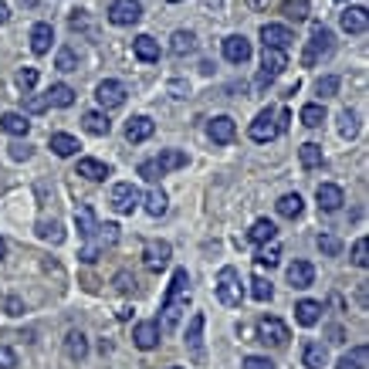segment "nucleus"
I'll list each match as a JSON object with an SVG mask.
<instances>
[{
    "label": "nucleus",
    "mask_w": 369,
    "mask_h": 369,
    "mask_svg": "<svg viewBox=\"0 0 369 369\" xmlns=\"http://www.w3.org/2000/svg\"><path fill=\"white\" fill-rule=\"evenodd\" d=\"M329 363V349L322 343H305V349H302V366L305 369H322Z\"/></svg>",
    "instance_id": "22"
},
{
    "label": "nucleus",
    "mask_w": 369,
    "mask_h": 369,
    "mask_svg": "<svg viewBox=\"0 0 369 369\" xmlns=\"http://www.w3.org/2000/svg\"><path fill=\"white\" fill-rule=\"evenodd\" d=\"M217 298L231 309H238L244 302V285H240V271L238 268H220L217 274Z\"/></svg>",
    "instance_id": "4"
},
{
    "label": "nucleus",
    "mask_w": 369,
    "mask_h": 369,
    "mask_svg": "<svg viewBox=\"0 0 369 369\" xmlns=\"http://www.w3.org/2000/svg\"><path fill=\"white\" fill-rule=\"evenodd\" d=\"M285 68H288V51L264 48V54H261V72H258V79H254V88H268V85L278 79Z\"/></svg>",
    "instance_id": "5"
},
{
    "label": "nucleus",
    "mask_w": 369,
    "mask_h": 369,
    "mask_svg": "<svg viewBox=\"0 0 369 369\" xmlns=\"http://www.w3.org/2000/svg\"><path fill=\"white\" fill-rule=\"evenodd\" d=\"M81 146H79V139L75 136H68V132H54L51 136V153L54 156H61V159H68V156H75Z\"/></svg>",
    "instance_id": "25"
},
{
    "label": "nucleus",
    "mask_w": 369,
    "mask_h": 369,
    "mask_svg": "<svg viewBox=\"0 0 369 369\" xmlns=\"http://www.w3.org/2000/svg\"><path fill=\"white\" fill-rule=\"evenodd\" d=\"M0 129L10 132V136H27V132H31V122H27L21 112H3V115H0Z\"/></svg>",
    "instance_id": "32"
},
{
    "label": "nucleus",
    "mask_w": 369,
    "mask_h": 369,
    "mask_svg": "<svg viewBox=\"0 0 369 369\" xmlns=\"http://www.w3.org/2000/svg\"><path fill=\"white\" fill-rule=\"evenodd\" d=\"M115 288L119 291H136V278H132L129 271H119V274H115Z\"/></svg>",
    "instance_id": "54"
},
{
    "label": "nucleus",
    "mask_w": 369,
    "mask_h": 369,
    "mask_svg": "<svg viewBox=\"0 0 369 369\" xmlns=\"http://www.w3.org/2000/svg\"><path fill=\"white\" fill-rule=\"evenodd\" d=\"M142 204H146V213H149V217H163L166 207H170V200H166V193H163L159 186H153V190L142 197Z\"/></svg>",
    "instance_id": "35"
},
{
    "label": "nucleus",
    "mask_w": 369,
    "mask_h": 369,
    "mask_svg": "<svg viewBox=\"0 0 369 369\" xmlns=\"http://www.w3.org/2000/svg\"><path fill=\"white\" fill-rule=\"evenodd\" d=\"M339 136H343V139H356V136H359V119H356V112H349V108L339 112Z\"/></svg>",
    "instance_id": "40"
},
{
    "label": "nucleus",
    "mask_w": 369,
    "mask_h": 369,
    "mask_svg": "<svg viewBox=\"0 0 369 369\" xmlns=\"http://www.w3.org/2000/svg\"><path fill=\"white\" fill-rule=\"evenodd\" d=\"M274 115H278L274 108H264V112L254 115V122H251V129H247L254 142H271V139L278 136V122H274Z\"/></svg>",
    "instance_id": "10"
},
{
    "label": "nucleus",
    "mask_w": 369,
    "mask_h": 369,
    "mask_svg": "<svg viewBox=\"0 0 369 369\" xmlns=\"http://www.w3.org/2000/svg\"><path fill=\"white\" fill-rule=\"evenodd\" d=\"M115 240H119V227H115V224H99V227H95V244H99V247L115 244Z\"/></svg>",
    "instance_id": "46"
},
{
    "label": "nucleus",
    "mask_w": 369,
    "mask_h": 369,
    "mask_svg": "<svg viewBox=\"0 0 369 369\" xmlns=\"http://www.w3.org/2000/svg\"><path fill=\"white\" fill-rule=\"evenodd\" d=\"M339 24H343L345 34H366V27H369L366 7H345L343 14H339Z\"/></svg>",
    "instance_id": "14"
},
{
    "label": "nucleus",
    "mask_w": 369,
    "mask_h": 369,
    "mask_svg": "<svg viewBox=\"0 0 369 369\" xmlns=\"http://www.w3.org/2000/svg\"><path fill=\"white\" fill-rule=\"evenodd\" d=\"M54 68H58V72H79V54L72 51V48H61V51H58V61H54Z\"/></svg>",
    "instance_id": "45"
},
{
    "label": "nucleus",
    "mask_w": 369,
    "mask_h": 369,
    "mask_svg": "<svg viewBox=\"0 0 369 369\" xmlns=\"http://www.w3.org/2000/svg\"><path fill=\"white\" fill-rule=\"evenodd\" d=\"M81 126H85V132H92V136H108V129H112L106 112H85L81 115Z\"/></svg>",
    "instance_id": "31"
},
{
    "label": "nucleus",
    "mask_w": 369,
    "mask_h": 369,
    "mask_svg": "<svg viewBox=\"0 0 369 369\" xmlns=\"http://www.w3.org/2000/svg\"><path fill=\"white\" fill-rule=\"evenodd\" d=\"M170 51L177 54V58L193 54L197 51V34H193V31H177V34L170 38Z\"/></svg>",
    "instance_id": "26"
},
{
    "label": "nucleus",
    "mask_w": 369,
    "mask_h": 369,
    "mask_svg": "<svg viewBox=\"0 0 369 369\" xmlns=\"http://www.w3.org/2000/svg\"><path fill=\"white\" fill-rule=\"evenodd\" d=\"M302 126H309V129H318L322 122H325V106L322 102H309V106L302 108Z\"/></svg>",
    "instance_id": "37"
},
{
    "label": "nucleus",
    "mask_w": 369,
    "mask_h": 369,
    "mask_svg": "<svg viewBox=\"0 0 369 369\" xmlns=\"http://www.w3.org/2000/svg\"><path fill=\"white\" fill-rule=\"evenodd\" d=\"M3 309H7L10 315H21V312H24V305H21L17 298H7V302H3Z\"/></svg>",
    "instance_id": "57"
},
{
    "label": "nucleus",
    "mask_w": 369,
    "mask_h": 369,
    "mask_svg": "<svg viewBox=\"0 0 369 369\" xmlns=\"http://www.w3.org/2000/svg\"><path fill=\"white\" fill-rule=\"evenodd\" d=\"M173 258V247L166 244V240H149L146 247H142V264L149 268V271H163L166 264Z\"/></svg>",
    "instance_id": "11"
},
{
    "label": "nucleus",
    "mask_w": 369,
    "mask_h": 369,
    "mask_svg": "<svg viewBox=\"0 0 369 369\" xmlns=\"http://www.w3.org/2000/svg\"><path fill=\"white\" fill-rule=\"evenodd\" d=\"M318 251L329 254V258H336V254L343 251V240L336 238V234H322V238H318Z\"/></svg>",
    "instance_id": "47"
},
{
    "label": "nucleus",
    "mask_w": 369,
    "mask_h": 369,
    "mask_svg": "<svg viewBox=\"0 0 369 369\" xmlns=\"http://www.w3.org/2000/svg\"><path fill=\"white\" fill-rule=\"evenodd\" d=\"M281 10H285V17H288V21L298 24V21H305V17H309V0H285V3H281Z\"/></svg>",
    "instance_id": "41"
},
{
    "label": "nucleus",
    "mask_w": 369,
    "mask_h": 369,
    "mask_svg": "<svg viewBox=\"0 0 369 369\" xmlns=\"http://www.w3.org/2000/svg\"><path fill=\"white\" fill-rule=\"evenodd\" d=\"M244 369H274V363L264 359V356H247V359H244Z\"/></svg>",
    "instance_id": "55"
},
{
    "label": "nucleus",
    "mask_w": 369,
    "mask_h": 369,
    "mask_svg": "<svg viewBox=\"0 0 369 369\" xmlns=\"http://www.w3.org/2000/svg\"><path fill=\"white\" fill-rule=\"evenodd\" d=\"M153 132H156V122H153L149 115H132L129 126H126V139H129V142H146Z\"/></svg>",
    "instance_id": "18"
},
{
    "label": "nucleus",
    "mask_w": 369,
    "mask_h": 369,
    "mask_svg": "<svg viewBox=\"0 0 369 369\" xmlns=\"http://www.w3.org/2000/svg\"><path fill=\"white\" fill-rule=\"evenodd\" d=\"M315 200H318V207L325 213H336L339 207L345 204V193H343V186H336V183H322L315 190Z\"/></svg>",
    "instance_id": "15"
},
{
    "label": "nucleus",
    "mask_w": 369,
    "mask_h": 369,
    "mask_svg": "<svg viewBox=\"0 0 369 369\" xmlns=\"http://www.w3.org/2000/svg\"><path fill=\"white\" fill-rule=\"evenodd\" d=\"M99 254H102V247H99V244H85V247L79 251V258L85 264H95V261H99Z\"/></svg>",
    "instance_id": "53"
},
{
    "label": "nucleus",
    "mask_w": 369,
    "mask_h": 369,
    "mask_svg": "<svg viewBox=\"0 0 369 369\" xmlns=\"http://www.w3.org/2000/svg\"><path fill=\"white\" fill-rule=\"evenodd\" d=\"M352 264H356V268H369V244H366V238H359L356 244H352Z\"/></svg>",
    "instance_id": "48"
},
{
    "label": "nucleus",
    "mask_w": 369,
    "mask_h": 369,
    "mask_svg": "<svg viewBox=\"0 0 369 369\" xmlns=\"http://www.w3.org/2000/svg\"><path fill=\"white\" fill-rule=\"evenodd\" d=\"M298 159H302L305 170H318L325 156H322V146H318V142H305V146L298 149Z\"/></svg>",
    "instance_id": "39"
},
{
    "label": "nucleus",
    "mask_w": 369,
    "mask_h": 369,
    "mask_svg": "<svg viewBox=\"0 0 369 369\" xmlns=\"http://www.w3.org/2000/svg\"><path fill=\"white\" fill-rule=\"evenodd\" d=\"M339 88H343V79L339 75H325V79H318L315 92L322 99H332V95H339Z\"/></svg>",
    "instance_id": "44"
},
{
    "label": "nucleus",
    "mask_w": 369,
    "mask_h": 369,
    "mask_svg": "<svg viewBox=\"0 0 369 369\" xmlns=\"http://www.w3.org/2000/svg\"><path fill=\"white\" fill-rule=\"evenodd\" d=\"M108 21L115 27H132L142 21V3L139 0H112L108 7Z\"/></svg>",
    "instance_id": "7"
},
{
    "label": "nucleus",
    "mask_w": 369,
    "mask_h": 369,
    "mask_svg": "<svg viewBox=\"0 0 369 369\" xmlns=\"http://www.w3.org/2000/svg\"><path fill=\"white\" fill-rule=\"evenodd\" d=\"M75 227H79L81 238H95V227H99V220H95L92 207H85V204H79V207H75Z\"/></svg>",
    "instance_id": "30"
},
{
    "label": "nucleus",
    "mask_w": 369,
    "mask_h": 369,
    "mask_svg": "<svg viewBox=\"0 0 369 369\" xmlns=\"http://www.w3.org/2000/svg\"><path fill=\"white\" fill-rule=\"evenodd\" d=\"M34 85H38V68H21V72H17V88H21V92H31Z\"/></svg>",
    "instance_id": "49"
},
{
    "label": "nucleus",
    "mask_w": 369,
    "mask_h": 369,
    "mask_svg": "<svg viewBox=\"0 0 369 369\" xmlns=\"http://www.w3.org/2000/svg\"><path fill=\"white\" fill-rule=\"evenodd\" d=\"M224 58H227L231 65H244V61H251V41H247L244 34H231V38H224Z\"/></svg>",
    "instance_id": "12"
},
{
    "label": "nucleus",
    "mask_w": 369,
    "mask_h": 369,
    "mask_svg": "<svg viewBox=\"0 0 369 369\" xmlns=\"http://www.w3.org/2000/svg\"><path fill=\"white\" fill-rule=\"evenodd\" d=\"M339 3H345V0H339Z\"/></svg>",
    "instance_id": "64"
},
{
    "label": "nucleus",
    "mask_w": 369,
    "mask_h": 369,
    "mask_svg": "<svg viewBox=\"0 0 369 369\" xmlns=\"http://www.w3.org/2000/svg\"><path fill=\"white\" fill-rule=\"evenodd\" d=\"M132 343L139 345V349H156L159 345V322H139L136 329H132Z\"/></svg>",
    "instance_id": "16"
},
{
    "label": "nucleus",
    "mask_w": 369,
    "mask_h": 369,
    "mask_svg": "<svg viewBox=\"0 0 369 369\" xmlns=\"http://www.w3.org/2000/svg\"><path fill=\"white\" fill-rule=\"evenodd\" d=\"M48 106H58V108H68V106H75V88L72 85H65V81H58V85H51L48 88Z\"/></svg>",
    "instance_id": "27"
},
{
    "label": "nucleus",
    "mask_w": 369,
    "mask_h": 369,
    "mask_svg": "<svg viewBox=\"0 0 369 369\" xmlns=\"http://www.w3.org/2000/svg\"><path fill=\"white\" fill-rule=\"evenodd\" d=\"M332 51H336V34L325 24H312V38H309V44H305L302 61H305V65H315L322 58H329Z\"/></svg>",
    "instance_id": "3"
},
{
    "label": "nucleus",
    "mask_w": 369,
    "mask_h": 369,
    "mask_svg": "<svg viewBox=\"0 0 369 369\" xmlns=\"http://www.w3.org/2000/svg\"><path fill=\"white\" fill-rule=\"evenodd\" d=\"M251 298H254V302H271V298H274L271 281H264L261 274H258V278H251Z\"/></svg>",
    "instance_id": "43"
},
{
    "label": "nucleus",
    "mask_w": 369,
    "mask_h": 369,
    "mask_svg": "<svg viewBox=\"0 0 369 369\" xmlns=\"http://www.w3.org/2000/svg\"><path fill=\"white\" fill-rule=\"evenodd\" d=\"M132 54L139 58V61H146V65H153L159 61V44L149 38V34H139L136 41H132Z\"/></svg>",
    "instance_id": "23"
},
{
    "label": "nucleus",
    "mask_w": 369,
    "mask_h": 369,
    "mask_svg": "<svg viewBox=\"0 0 369 369\" xmlns=\"http://www.w3.org/2000/svg\"><path fill=\"white\" fill-rule=\"evenodd\" d=\"M24 108L31 112V115H41V112H48V99H44V95H27Z\"/></svg>",
    "instance_id": "50"
},
{
    "label": "nucleus",
    "mask_w": 369,
    "mask_h": 369,
    "mask_svg": "<svg viewBox=\"0 0 369 369\" xmlns=\"http://www.w3.org/2000/svg\"><path fill=\"white\" fill-rule=\"evenodd\" d=\"M247 238L254 240V244H271V240L278 238V227H274V224H271V220H254V224H251V231H247Z\"/></svg>",
    "instance_id": "33"
},
{
    "label": "nucleus",
    "mask_w": 369,
    "mask_h": 369,
    "mask_svg": "<svg viewBox=\"0 0 369 369\" xmlns=\"http://www.w3.org/2000/svg\"><path fill=\"white\" fill-rule=\"evenodd\" d=\"M234 132H238V126H234L231 115H217V119H211V126H207V136H211L213 142H220V146H227L234 139Z\"/></svg>",
    "instance_id": "17"
},
{
    "label": "nucleus",
    "mask_w": 369,
    "mask_h": 369,
    "mask_svg": "<svg viewBox=\"0 0 369 369\" xmlns=\"http://www.w3.org/2000/svg\"><path fill=\"white\" fill-rule=\"evenodd\" d=\"M274 207H278V213H281V217H288V220H295L298 213L305 211V200H302L298 193H285V197H281V200H278Z\"/></svg>",
    "instance_id": "36"
},
{
    "label": "nucleus",
    "mask_w": 369,
    "mask_h": 369,
    "mask_svg": "<svg viewBox=\"0 0 369 369\" xmlns=\"http://www.w3.org/2000/svg\"><path fill=\"white\" fill-rule=\"evenodd\" d=\"M79 177H85V180H106V177H112V170H108L102 159H79Z\"/></svg>",
    "instance_id": "29"
},
{
    "label": "nucleus",
    "mask_w": 369,
    "mask_h": 369,
    "mask_svg": "<svg viewBox=\"0 0 369 369\" xmlns=\"http://www.w3.org/2000/svg\"><path fill=\"white\" fill-rule=\"evenodd\" d=\"M247 3H251V7H254V10H258V7H268V3H271V0H247Z\"/></svg>",
    "instance_id": "60"
},
{
    "label": "nucleus",
    "mask_w": 369,
    "mask_h": 369,
    "mask_svg": "<svg viewBox=\"0 0 369 369\" xmlns=\"http://www.w3.org/2000/svg\"><path fill=\"white\" fill-rule=\"evenodd\" d=\"M3 254H7V240L0 238V261H3Z\"/></svg>",
    "instance_id": "61"
},
{
    "label": "nucleus",
    "mask_w": 369,
    "mask_h": 369,
    "mask_svg": "<svg viewBox=\"0 0 369 369\" xmlns=\"http://www.w3.org/2000/svg\"><path fill=\"white\" fill-rule=\"evenodd\" d=\"M288 281H291V288H309L315 281V268L309 261H295L288 268Z\"/></svg>",
    "instance_id": "24"
},
{
    "label": "nucleus",
    "mask_w": 369,
    "mask_h": 369,
    "mask_svg": "<svg viewBox=\"0 0 369 369\" xmlns=\"http://www.w3.org/2000/svg\"><path fill=\"white\" fill-rule=\"evenodd\" d=\"M183 166H186L183 149H163L156 159L139 163V177H146L149 183H156L159 177H166V173H173V170H183Z\"/></svg>",
    "instance_id": "2"
},
{
    "label": "nucleus",
    "mask_w": 369,
    "mask_h": 369,
    "mask_svg": "<svg viewBox=\"0 0 369 369\" xmlns=\"http://www.w3.org/2000/svg\"><path fill=\"white\" fill-rule=\"evenodd\" d=\"M258 339H261L264 345H278V349H281V345H288L291 332L281 318L264 315V318H258Z\"/></svg>",
    "instance_id": "6"
},
{
    "label": "nucleus",
    "mask_w": 369,
    "mask_h": 369,
    "mask_svg": "<svg viewBox=\"0 0 369 369\" xmlns=\"http://www.w3.org/2000/svg\"><path fill=\"white\" fill-rule=\"evenodd\" d=\"M7 149H10V159H14V163H24V159H31V146H27V142H10Z\"/></svg>",
    "instance_id": "52"
},
{
    "label": "nucleus",
    "mask_w": 369,
    "mask_h": 369,
    "mask_svg": "<svg viewBox=\"0 0 369 369\" xmlns=\"http://www.w3.org/2000/svg\"><path fill=\"white\" fill-rule=\"evenodd\" d=\"M38 238L48 240V244H54V247H58V244L65 240V227H61L58 220H41V224H38Z\"/></svg>",
    "instance_id": "38"
},
{
    "label": "nucleus",
    "mask_w": 369,
    "mask_h": 369,
    "mask_svg": "<svg viewBox=\"0 0 369 369\" xmlns=\"http://www.w3.org/2000/svg\"><path fill=\"white\" fill-rule=\"evenodd\" d=\"M366 363H369V349L366 345H352L343 359H339L336 369H366Z\"/></svg>",
    "instance_id": "34"
},
{
    "label": "nucleus",
    "mask_w": 369,
    "mask_h": 369,
    "mask_svg": "<svg viewBox=\"0 0 369 369\" xmlns=\"http://www.w3.org/2000/svg\"><path fill=\"white\" fill-rule=\"evenodd\" d=\"M51 41H54V27L51 24H34L31 27V51L34 54H48L51 51Z\"/></svg>",
    "instance_id": "19"
},
{
    "label": "nucleus",
    "mask_w": 369,
    "mask_h": 369,
    "mask_svg": "<svg viewBox=\"0 0 369 369\" xmlns=\"http://www.w3.org/2000/svg\"><path fill=\"white\" fill-rule=\"evenodd\" d=\"M329 336H332L329 343H343V329H339V325H332V329H329Z\"/></svg>",
    "instance_id": "58"
},
{
    "label": "nucleus",
    "mask_w": 369,
    "mask_h": 369,
    "mask_svg": "<svg viewBox=\"0 0 369 369\" xmlns=\"http://www.w3.org/2000/svg\"><path fill=\"white\" fill-rule=\"evenodd\" d=\"M254 261L261 264V268H274V264L281 261V247L271 240V244H261V251H258V258Z\"/></svg>",
    "instance_id": "42"
},
{
    "label": "nucleus",
    "mask_w": 369,
    "mask_h": 369,
    "mask_svg": "<svg viewBox=\"0 0 369 369\" xmlns=\"http://www.w3.org/2000/svg\"><path fill=\"white\" fill-rule=\"evenodd\" d=\"M139 200H142V193L132 183H115L112 186V197H108V204H112L115 213H132L139 207Z\"/></svg>",
    "instance_id": "9"
},
{
    "label": "nucleus",
    "mask_w": 369,
    "mask_h": 369,
    "mask_svg": "<svg viewBox=\"0 0 369 369\" xmlns=\"http://www.w3.org/2000/svg\"><path fill=\"white\" fill-rule=\"evenodd\" d=\"M65 352H68V359H75V363H81V359L88 356V339L81 336L79 329H72V332L65 336Z\"/></svg>",
    "instance_id": "28"
},
{
    "label": "nucleus",
    "mask_w": 369,
    "mask_h": 369,
    "mask_svg": "<svg viewBox=\"0 0 369 369\" xmlns=\"http://www.w3.org/2000/svg\"><path fill=\"white\" fill-rule=\"evenodd\" d=\"M170 369H183V366H170Z\"/></svg>",
    "instance_id": "63"
},
{
    "label": "nucleus",
    "mask_w": 369,
    "mask_h": 369,
    "mask_svg": "<svg viewBox=\"0 0 369 369\" xmlns=\"http://www.w3.org/2000/svg\"><path fill=\"white\" fill-rule=\"evenodd\" d=\"M170 92H173V99H186L190 85H186V81H170Z\"/></svg>",
    "instance_id": "56"
},
{
    "label": "nucleus",
    "mask_w": 369,
    "mask_h": 369,
    "mask_svg": "<svg viewBox=\"0 0 369 369\" xmlns=\"http://www.w3.org/2000/svg\"><path fill=\"white\" fill-rule=\"evenodd\" d=\"M166 3H180V0H166Z\"/></svg>",
    "instance_id": "62"
},
{
    "label": "nucleus",
    "mask_w": 369,
    "mask_h": 369,
    "mask_svg": "<svg viewBox=\"0 0 369 369\" xmlns=\"http://www.w3.org/2000/svg\"><path fill=\"white\" fill-rule=\"evenodd\" d=\"M295 318H298V325L312 329V325H318V318H322V305L312 302V298H302V302L295 305Z\"/></svg>",
    "instance_id": "20"
},
{
    "label": "nucleus",
    "mask_w": 369,
    "mask_h": 369,
    "mask_svg": "<svg viewBox=\"0 0 369 369\" xmlns=\"http://www.w3.org/2000/svg\"><path fill=\"white\" fill-rule=\"evenodd\" d=\"M7 21H10V7L0 0V24H7Z\"/></svg>",
    "instance_id": "59"
},
{
    "label": "nucleus",
    "mask_w": 369,
    "mask_h": 369,
    "mask_svg": "<svg viewBox=\"0 0 369 369\" xmlns=\"http://www.w3.org/2000/svg\"><path fill=\"white\" fill-rule=\"evenodd\" d=\"M0 369H17V352L10 345H0Z\"/></svg>",
    "instance_id": "51"
},
{
    "label": "nucleus",
    "mask_w": 369,
    "mask_h": 369,
    "mask_svg": "<svg viewBox=\"0 0 369 369\" xmlns=\"http://www.w3.org/2000/svg\"><path fill=\"white\" fill-rule=\"evenodd\" d=\"M126 85L122 81H115V79H106L99 88H95V99H99V106L106 108V112H112V108H122L126 106Z\"/></svg>",
    "instance_id": "8"
},
{
    "label": "nucleus",
    "mask_w": 369,
    "mask_h": 369,
    "mask_svg": "<svg viewBox=\"0 0 369 369\" xmlns=\"http://www.w3.org/2000/svg\"><path fill=\"white\" fill-rule=\"evenodd\" d=\"M261 41H264V48H278V51H288V44L295 41V34H291L285 24H264V27H261Z\"/></svg>",
    "instance_id": "13"
},
{
    "label": "nucleus",
    "mask_w": 369,
    "mask_h": 369,
    "mask_svg": "<svg viewBox=\"0 0 369 369\" xmlns=\"http://www.w3.org/2000/svg\"><path fill=\"white\" fill-rule=\"evenodd\" d=\"M200 336H204V312H197V315L190 318V325H186V345H190V352H193V356H197V359H200V356H204V339H200Z\"/></svg>",
    "instance_id": "21"
},
{
    "label": "nucleus",
    "mask_w": 369,
    "mask_h": 369,
    "mask_svg": "<svg viewBox=\"0 0 369 369\" xmlns=\"http://www.w3.org/2000/svg\"><path fill=\"white\" fill-rule=\"evenodd\" d=\"M186 295H190V274H186V268H177L170 291H166V302H163V329L159 332H173L180 325V315L186 312Z\"/></svg>",
    "instance_id": "1"
}]
</instances>
